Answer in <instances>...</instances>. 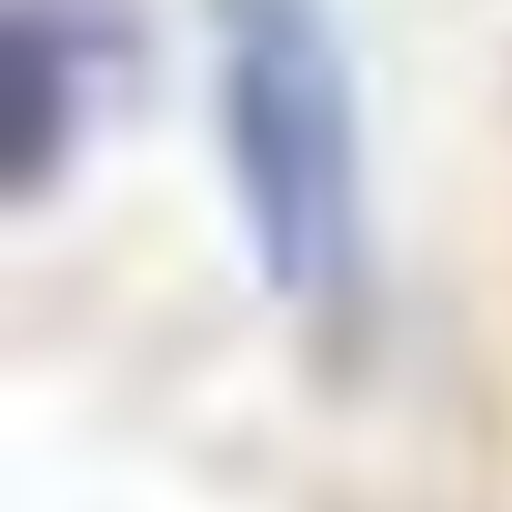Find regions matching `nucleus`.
Masks as SVG:
<instances>
[{
    "instance_id": "nucleus-1",
    "label": "nucleus",
    "mask_w": 512,
    "mask_h": 512,
    "mask_svg": "<svg viewBox=\"0 0 512 512\" xmlns=\"http://www.w3.org/2000/svg\"><path fill=\"white\" fill-rule=\"evenodd\" d=\"M211 141L262 292L312 332L372 322V141L342 0H201Z\"/></svg>"
},
{
    "instance_id": "nucleus-2",
    "label": "nucleus",
    "mask_w": 512,
    "mask_h": 512,
    "mask_svg": "<svg viewBox=\"0 0 512 512\" xmlns=\"http://www.w3.org/2000/svg\"><path fill=\"white\" fill-rule=\"evenodd\" d=\"M91 61H101V31L81 21V0H11V181L21 191H51V171L81 151Z\"/></svg>"
}]
</instances>
